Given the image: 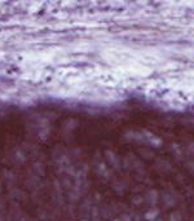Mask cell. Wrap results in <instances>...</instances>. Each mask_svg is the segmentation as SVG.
Wrapping results in <instances>:
<instances>
[{"instance_id":"cell-1","label":"cell","mask_w":194,"mask_h":221,"mask_svg":"<svg viewBox=\"0 0 194 221\" xmlns=\"http://www.w3.org/2000/svg\"><path fill=\"white\" fill-rule=\"evenodd\" d=\"M157 215H158V211H157V210H152L150 212H148V215H146L145 217H146L148 220H153V219L157 217Z\"/></svg>"}]
</instances>
